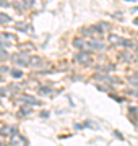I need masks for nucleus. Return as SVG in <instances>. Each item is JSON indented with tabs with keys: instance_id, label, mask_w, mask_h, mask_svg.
<instances>
[{
	"instance_id": "1",
	"label": "nucleus",
	"mask_w": 138,
	"mask_h": 146,
	"mask_svg": "<svg viewBox=\"0 0 138 146\" xmlns=\"http://www.w3.org/2000/svg\"><path fill=\"white\" fill-rule=\"evenodd\" d=\"M10 145L11 146H26V140L23 138V135H20L16 128H13V135L10 136Z\"/></svg>"
},
{
	"instance_id": "2",
	"label": "nucleus",
	"mask_w": 138,
	"mask_h": 146,
	"mask_svg": "<svg viewBox=\"0 0 138 146\" xmlns=\"http://www.w3.org/2000/svg\"><path fill=\"white\" fill-rule=\"evenodd\" d=\"M88 49H91V50H104L106 44L102 42L101 37H94V39L88 41Z\"/></svg>"
},
{
	"instance_id": "3",
	"label": "nucleus",
	"mask_w": 138,
	"mask_h": 146,
	"mask_svg": "<svg viewBox=\"0 0 138 146\" xmlns=\"http://www.w3.org/2000/svg\"><path fill=\"white\" fill-rule=\"evenodd\" d=\"M11 60L16 63V65H20V67H28L29 65V60L31 57H28L26 54H18V55H13Z\"/></svg>"
},
{
	"instance_id": "4",
	"label": "nucleus",
	"mask_w": 138,
	"mask_h": 146,
	"mask_svg": "<svg viewBox=\"0 0 138 146\" xmlns=\"http://www.w3.org/2000/svg\"><path fill=\"white\" fill-rule=\"evenodd\" d=\"M73 47H76L78 50H86L88 49V42L81 37H75L73 39Z\"/></svg>"
},
{
	"instance_id": "5",
	"label": "nucleus",
	"mask_w": 138,
	"mask_h": 146,
	"mask_svg": "<svg viewBox=\"0 0 138 146\" xmlns=\"http://www.w3.org/2000/svg\"><path fill=\"white\" fill-rule=\"evenodd\" d=\"M21 102L23 104H29V106H39L41 104L36 98H33V96H29V94H23L21 96Z\"/></svg>"
},
{
	"instance_id": "6",
	"label": "nucleus",
	"mask_w": 138,
	"mask_h": 146,
	"mask_svg": "<svg viewBox=\"0 0 138 146\" xmlns=\"http://www.w3.org/2000/svg\"><path fill=\"white\" fill-rule=\"evenodd\" d=\"M75 62L86 65V63H90V62H91V58H90V55H88L86 52H83V50H81V52L78 54V55H75Z\"/></svg>"
},
{
	"instance_id": "7",
	"label": "nucleus",
	"mask_w": 138,
	"mask_h": 146,
	"mask_svg": "<svg viewBox=\"0 0 138 146\" xmlns=\"http://www.w3.org/2000/svg\"><path fill=\"white\" fill-rule=\"evenodd\" d=\"M123 37H120V36H117V34H109V42L111 44H115V46H122L123 44Z\"/></svg>"
},
{
	"instance_id": "8",
	"label": "nucleus",
	"mask_w": 138,
	"mask_h": 146,
	"mask_svg": "<svg viewBox=\"0 0 138 146\" xmlns=\"http://www.w3.org/2000/svg\"><path fill=\"white\" fill-rule=\"evenodd\" d=\"M10 133H13V128H10V127H2L0 128V135L2 136H10Z\"/></svg>"
},
{
	"instance_id": "9",
	"label": "nucleus",
	"mask_w": 138,
	"mask_h": 146,
	"mask_svg": "<svg viewBox=\"0 0 138 146\" xmlns=\"http://www.w3.org/2000/svg\"><path fill=\"white\" fill-rule=\"evenodd\" d=\"M10 21H11L10 16H7L5 13H0V23H2V25H8Z\"/></svg>"
},
{
	"instance_id": "10",
	"label": "nucleus",
	"mask_w": 138,
	"mask_h": 146,
	"mask_svg": "<svg viewBox=\"0 0 138 146\" xmlns=\"http://www.w3.org/2000/svg\"><path fill=\"white\" fill-rule=\"evenodd\" d=\"M128 83L133 84V86H138V73H135L133 76H130V78H128Z\"/></svg>"
},
{
	"instance_id": "11",
	"label": "nucleus",
	"mask_w": 138,
	"mask_h": 146,
	"mask_svg": "<svg viewBox=\"0 0 138 146\" xmlns=\"http://www.w3.org/2000/svg\"><path fill=\"white\" fill-rule=\"evenodd\" d=\"M120 58H122L123 62H132V60H133V58H132V55H130V54H125V52H123V54H120Z\"/></svg>"
},
{
	"instance_id": "12",
	"label": "nucleus",
	"mask_w": 138,
	"mask_h": 146,
	"mask_svg": "<svg viewBox=\"0 0 138 146\" xmlns=\"http://www.w3.org/2000/svg\"><path fill=\"white\" fill-rule=\"evenodd\" d=\"M39 63H42V60L39 57H31V60H29V65H39Z\"/></svg>"
},
{
	"instance_id": "13",
	"label": "nucleus",
	"mask_w": 138,
	"mask_h": 146,
	"mask_svg": "<svg viewBox=\"0 0 138 146\" xmlns=\"http://www.w3.org/2000/svg\"><path fill=\"white\" fill-rule=\"evenodd\" d=\"M11 76H13V78H21L23 76V72H20V70H11Z\"/></svg>"
},
{
	"instance_id": "14",
	"label": "nucleus",
	"mask_w": 138,
	"mask_h": 146,
	"mask_svg": "<svg viewBox=\"0 0 138 146\" xmlns=\"http://www.w3.org/2000/svg\"><path fill=\"white\" fill-rule=\"evenodd\" d=\"M85 127H90V128H99V125H96V123H93L91 120H86V122H85Z\"/></svg>"
},
{
	"instance_id": "15",
	"label": "nucleus",
	"mask_w": 138,
	"mask_h": 146,
	"mask_svg": "<svg viewBox=\"0 0 138 146\" xmlns=\"http://www.w3.org/2000/svg\"><path fill=\"white\" fill-rule=\"evenodd\" d=\"M28 114H31V109H29V107H21L20 115H28Z\"/></svg>"
},
{
	"instance_id": "16",
	"label": "nucleus",
	"mask_w": 138,
	"mask_h": 146,
	"mask_svg": "<svg viewBox=\"0 0 138 146\" xmlns=\"http://www.w3.org/2000/svg\"><path fill=\"white\" fill-rule=\"evenodd\" d=\"M130 94H133L135 98H138V91H130Z\"/></svg>"
},
{
	"instance_id": "17",
	"label": "nucleus",
	"mask_w": 138,
	"mask_h": 146,
	"mask_svg": "<svg viewBox=\"0 0 138 146\" xmlns=\"http://www.w3.org/2000/svg\"><path fill=\"white\" fill-rule=\"evenodd\" d=\"M0 94H5V89H2V88H0Z\"/></svg>"
},
{
	"instance_id": "18",
	"label": "nucleus",
	"mask_w": 138,
	"mask_h": 146,
	"mask_svg": "<svg viewBox=\"0 0 138 146\" xmlns=\"http://www.w3.org/2000/svg\"><path fill=\"white\" fill-rule=\"evenodd\" d=\"M135 25H138V18H135Z\"/></svg>"
},
{
	"instance_id": "19",
	"label": "nucleus",
	"mask_w": 138,
	"mask_h": 146,
	"mask_svg": "<svg viewBox=\"0 0 138 146\" xmlns=\"http://www.w3.org/2000/svg\"><path fill=\"white\" fill-rule=\"evenodd\" d=\"M127 2H135V0H127Z\"/></svg>"
},
{
	"instance_id": "20",
	"label": "nucleus",
	"mask_w": 138,
	"mask_h": 146,
	"mask_svg": "<svg viewBox=\"0 0 138 146\" xmlns=\"http://www.w3.org/2000/svg\"><path fill=\"white\" fill-rule=\"evenodd\" d=\"M137 50H138V47H137Z\"/></svg>"
}]
</instances>
